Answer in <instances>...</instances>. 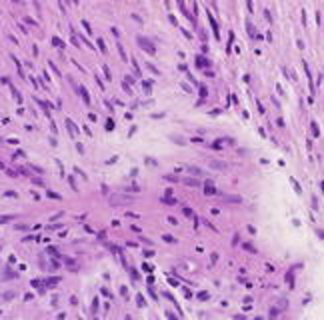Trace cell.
Returning <instances> with one entry per match:
<instances>
[{
  "label": "cell",
  "instance_id": "obj_1",
  "mask_svg": "<svg viewBox=\"0 0 324 320\" xmlns=\"http://www.w3.org/2000/svg\"><path fill=\"white\" fill-rule=\"evenodd\" d=\"M138 42H140V44L144 46V50H146L148 54H154V52H156V50H154V44H152L150 40H144V38L140 36V38H138Z\"/></svg>",
  "mask_w": 324,
  "mask_h": 320
},
{
  "label": "cell",
  "instance_id": "obj_2",
  "mask_svg": "<svg viewBox=\"0 0 324 320\" xmlns=\"http://www.w3.org/2000/svg\"><path fill=\"white\" fill-rule=\"evenodd\" d=\"M208 22L212 24V30H214V36L216 38H220V32H218V24H216V20H214V16H212L210 12H208Z\"/></svg>",
  "mask_w": 324,
  "mask_h": 320
},
{
  "label": "cell",
  "instance_id": "obj_3",
  "mask_svg": "<svg viewBox=\"0 0 324 320\" xmlns=\"http://www.w3.org/2000/svg\"><path fill=\"white\" fill-rule=\"evenodd\" d=\"M310 126H312V134H314V136H318V134H320V132H318V124L312 120V122H310Z\"/></svg>",
  "mask_w": 324,
  "mask_h": 320
},
{
  "label": "cell",
  "instance_id": "obj_4",
  "mask_svg": "<svg viewBox=\"0 0 324 320\" xmlns=\"http://www.w3.org/2000/svg\"><path fill=\"white\" fill-rule=\"evenodd\" d=\"M208 162H210L212 166H216V168H224V164H222V162H218V160H208Z\"/></svg>",
  "mask_w": 324,
  "mask_h": 320
},
{
  "label": "cell",
  "instance_id": "obj_5",
  "mask_svg": "<svg viewBox=\"0 0 324 320\" xmlns=\"http://www.w3.org/2000/svg\"><path fill=\"white\" fill-rule=\"evenodd\" d=\"M196 60H198V62H200V66H208V62H206V60H204V58H202V56H198V58H196Z\"/></svg>",
  "mask_w": 324,
  "mask_h": 320
},
{
  "label": "cell",
  "instance_id": "obj_6",
  "mask_svg": "<svg viewBox=\"0 0 324 320\" xmlns=\"http://www.w3.org/2000/svg\"><path fill=\"white\" fill-rule=\"evenodd\" d=\"M200 96H202V98H206V96H208V90L204 88V86H202V88H200Z\"/></svg>",
  "mask_w": 324,
  "mask_h": 320
}]
</instances>
